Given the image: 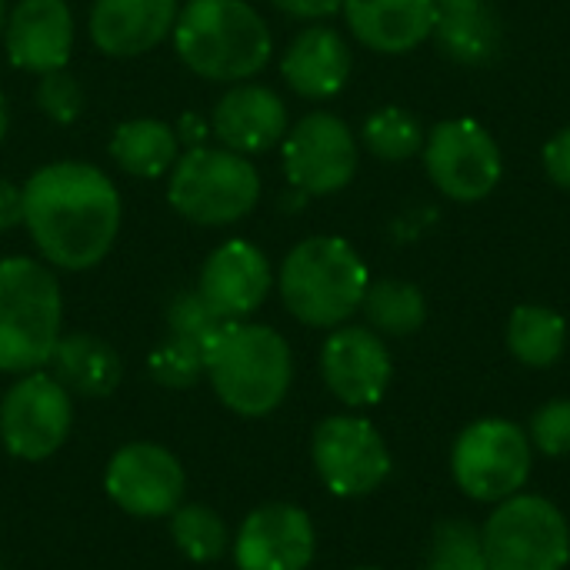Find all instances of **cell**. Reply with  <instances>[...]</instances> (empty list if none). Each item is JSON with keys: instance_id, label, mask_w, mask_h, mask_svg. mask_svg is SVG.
<instances>
[{"instance_id": "cell-1", "label": "cell", "mask_w": 570, "mask_h": 570, "mask_svg": "<svg viewBox=\"0 0 570 570\" xmlns=\"http://www.w3.org/2000/svg\"><path fill=\"white\" fill-rule=\"evenodd\" d=\"M23 190V224L47 264L87 271L107 257L120 230V197L110 177L80 160L40 167Z\"/></svg>"}, {"instance_id": "cell-2", "label": "cell", "mask_w": 570, "mask_h": 570, "mask_svg": "<svg viewBox=\"0 0 570 570\" xmlns=\"http://www.w3.org/2000/svg\"><path fill=\"white\" fill-rule=\"evenodd\" d=\"M207 377L240 417H267L277 411L294 381V357L287 341L264 324L227 321L204 351Z\"/></svg>"}, {"instance_id": "cell-3", "label": "cell", "mask_w": 570, "mask_h": 570, "mask_svg": "<svg viewBox=\"0 0 570 570\" xmlns=\"http://www.w3.org/2000/svg\"><path fill=\"white\" fill-rule=\"evenodd\" d=\"M180 60L204 80H247L271 60L274 40L247 0H187L174 23Z\"/></svg>"}, {"instance_id": "cell-4", "label": "cell", "mask_w": 570, "mask_h": 570, "mask_svg": "<svg viewBox=\"0 0 570 570\" xmlns=\"http://www.w3.org/2000/svg\"><path fill=\"white\" fill-rule=\"evenodd\" d=\"M367 267L344 237H307L281 267L284 307L307 327H341L367 294Z\"/></svg>"}, {"instance_id": "cell-5", "label": "cell", "mask_w": 570, "mask_h": 570, "mask_svg": "<svg viewBox=\"0 0 570 570\" xmlns=\"http://www.w3.org/2000/svg\"><path fill=\"white\" fill-rule=\"evenodd\" d=\"M60 287L30 257L0 261V371L30 374L50 364L60 341Z\"/></svg>"}, {"instance_id": "cell-6", "label": "cell", "mask_w": 570, "mask_h": 570, "mask_svg": "<svg viewBox=\"0 0 570 570\" xmlns=\"http://www.w3.org/2000/svg\"><path fill=\"white\" fill-rule=\"evenodd\" d=\"M167 197L180 217L204 227H224L257 207L261 177L244 154L227 147H194L177 157Z\"/></svg>"}, {"instance_id": "cell-7", "label": "cell", "mask_w": 570, "mask_h": 570, "mask_svg": "<svg viewBox=\"0 0 570 570\" xmlns=\"http://www.w3.org/2000/svg\"><path fill=\"white\" fill-rule=\"evenodd\" d=\"M481 541L491 570H564L570 561L568 521L538 494L501 501L488 518Z\"/></svg>"}, {"instance_id": "cell-8", "label": "cell", "mask_w": 570, "mask_h": 570, "mask_svg": "<svg viewBox=\"0 0 570 570\" xmlns=\"http://www.w3.org/2000/svg\"><path fill=\"white\" fill-rule=\"evenodd\" d=\"M451 471L464 494L484 504H501L521 494L531 474V441L511 421H474L454 441Z\"/></svg>"}, {"instance_id": "cell-9", "label": "cell", "mask_w": 570, "mask_h": 570, "mask_svg": "<svg viewBox=\"0 0 570 570\" xmlns=\"http://www.w3.org/2000/svg\"><path fill=\"white\" fill-rule=\"evenodd\" d=\"M73 428L70 391L43 371L20 374L0 401V441L20 461H43Z\"/></svg>"}, {"instance_id": "cell-10", "label": "cell", "mask_w": 570, "mask_h": 570, "mask_svg": "<svg viewBox=\"0 0 570 570\" xmlns=\"http://www.w3.org/2000/svg\"><path fill=\"white\" fill-rule=\"evenodd\" d=\"M424 167L434 187L461 204L494 194L504 174L501 147L478 120H444L424 137Z\"/></svg>"}, {"instance_id": "cell-11", "label": "cell", "mask_w": 570, "mask_h": 570, "mask_svg": "<svg viewBox=\"0 0 570 570\" xmlns=\"http://www.w3.org/2000/svg\"><path fill=\"white\" fill-rule=\"evenodd\" d=\"M311 458L324 488L337 498L374 494L391 474V451L377 428L354 414H334L317 424Z\"/></svg>"}, {"instance_id": "cell-12", "label": "cell", "mask_w": 570, "mask_h": 570, "mask_svg": "<svg viewBox=\"0 0 570 570\" xmlns=\"http://www.w3.org/2000/svg\"><path fill=\"white\" fill-rule=\"evenodd\" d=\"M284 174L307 197L344 190L357 174V140L334 114H307L284 137Z\"/></svg>"}, {"instance_id": "cell-13", "label": "cell", "mask_w": 570, "mask_h": 570, "mask_svg": "<svg viewBox=\"0 0 570 570\" xmlns=\"http://www.w3.org/2000/svg\"><path fill=\"white\" fill-rule=\"evenodd\" d=\"M110 501L130 518H170L187 494L184 464L160 444L134 441L124 444L104 474Z\"/></svg>"}, {"instance_id": "cell-14", "label": "cell", "mask_w": 570, "mask_h": 570, "mask_svg": "<svg viewBox=\"0 0 570 570\" xmlns=\"http://www.w3.org/2000/svg\"><path fill=\"white\" fill-rule=\"evenodd\" d=\"M317 534L307 511L294 504H264L250 511L234 541L237 570H307Z\"/></svg>"}, {"instance_id": "cell-15", "label": "cell", "mask_w": 570, "mask_h": 570, "mask_svg": "<svg viewBox=\"0 0 570 570\" xmlns=\"http://www.w3.org/2000/svg\"><path fill=\"white\" fill-rule=\"evenodd\" d=\"M321 377L347 407H371L391 384V354L371 327H337L321 351Z\"/></svg>"}, {"instance_id": "cell-16", "label": "cell", "mask_w": 570, "mask_h": 570, "mask_svg": "<svg viewBox=\"0 0 570 570\" xmlns=\"http://www.w3.org/2000/svg\"><path fill=\"white\" fill-rule=\"evenodd\" d=\"M271 281V264L261 247L250 240H227L207 257L197 294L224 321H244L267 301Z\"/></svg>"}, {"instance_id": "cell-17", "label": "cell", "mask_w": 570, "mask_h": 570, "mask_svg": "<svg viewBox=\"0 0 570 570\" xmlns=\"http://www.w3.org/2000/svg\"><path fill=\"white\" fill-rule=\"evenodd\" d=\"M3 47L13 67L50 73L73 50V17L63 0H20L3 27Z\"/></svg>"}, {"instance_id": "cell-18", "label": "cell", "mask_w": 570, "mask_h": 570, "mask_svg": "<svg viewBox=\"0 0 570 570\" xmlns=\"http://www.w3.org/2000/svg\"><path fill=\"white\" fill-rule=\"evenodd\" d=\"M214 134L234 154H264L287 137V107L271 87L237 83L214 107Z\"/></svg>"}, {"instance_id": "cell-19", "label": "cell", "mask_w": 570, "mask_h": 570, "mask_svg": "<svg viewBox=\"0 0 570 570\" xmlns=\"http://www.w3.org/2000/svg\"><path fill=\"white\" fill-rule=\"evenodd\" d=\"M177 13V0H97L90 40L107 57H137L174 30Z\"/></svg>"}, {"instance_id": "cell-20", "label": "cell", "mask_w": 570, "mask_h": 570, "mask_svg": "<svg viewBox=\"0 0 570 570\" xmlns=\"http://www.w3.org/2000/svg\"><path fill=\"white\" fill-rule=\"evenodd\" d=\"M354 57L347 40L334 27H307L301 30L281 60V73L287 87L307 100H327L344 90L351 77Z\"/></svg>"}, {"instance_id": "cell-21", "label": "cell", "mask_w": 570, "mask_h": 570, "mask_svg": "<svg viewBox=\"0 0 570 570\" xmlns=\"http://www.w3.org/2000/svg\"><path fill=\"white\" fill-rule=\"evenodd\" d=\"M351 33L377 53H407L434 33V0H344Z\"/></svg>"}, {"instance_id": "cell-22", "label": "cell", "mask_w": 570, "mask_h": 570, "mask_svg": "<svg viewBox=\"0 0 570 570\" xmlns=\"http://www.w3.org/2000/svg\"><path fill=\"white\" fill-rule=\"evenodd\" d=\"M434 43L438 50L464 67H484L498 60L504 47V23L494 0L478 3H444L434 7Z\"/></svg>"}, {"instance_id": "cell-23", "label": "cell", "mask_w": 570, "mask_h": 570, "mask_svg": "<svg viewBox=\"0 0 570 570\" xmlns=\"http://www.w3.org/2000/svg\"><path fill=\"white\" fill-rule=\"evenodd\" d=\"M53 377L80 397H107L124 377L117 351L94 334H67L53 347Z\"/></svg>"}, {"instance_id": "cell-24", "label": "cell", "mask_w": 570, "mask_h": 570, "mask_svg": "<svg viewBox=\"0 0 570 570\" xmlns=\"http://www.w3.org/2000/svg\"><path fill=\"white\" fill-rule=\"evenodd\" d=\"M110 157L134 177H160L177 164V134L160 120H127L110 137Z\"/></svg>"}, {"instance_id": "cell-25", "label": "cell", "mask_w": 570, "mask_h": 570, "mask_svg": "<svg viewBox=\"0 0 570 570\" xmlns=\"http://www.w3.org/2000/svg\"><path fill=\"white\" fill-rule=\"evenodd\" d=\"M508 347L528 367H551L568 347V324L551 307L521 304L508 321Z\"/></svg>"}, {"instance_id": "cell-26", "label": "cell", "mask_w": 570, "mask_h": 570, "mask_svg": "<svg viewBox=\"0 0 570 570\" xmlns=\"http://www.w3.org/2000/svg\"><path fill=\"white\" fill-rule=\"evenodd\" d=\"M361 307H364V317H367L371 331L387 334V337H411L428 321V301H424L421 287H414L407 281L367 284V294H364Z\"/></svg>"}, {"instance_id": "cell-27", "label": "cell", "mask_w": 570, "mask_h": 570, "mask_svg": "<svg viewBox=\"0 0 570 570\" xmlns=\"http://www.w3.org/2000/svg\"><path fill=\"white\" fill-rule=\"evenodd\" d=\"M364 147L387 164H404L424 147V127L404 107H381L364 120Z\"/></svg>"}, {"instance_id": "cell-28", "label": "cell", "mask_w": 570, "mask_h": 570, "mask_svg": "<svg viewBox=\"0 0 570 570\" xmlns=\"http://www.w3.org/2000/svg\"><path fill=\"white\" fill-rule=\"evenodd\" d=\"M170 538L187 561L210 564L227 554V524L204 504H180L170 514Z\"/></svg>"}, {"instance_id": "cell-29", "label": "cell", "mask_w": 570, "mask_h": 570, "mask_svg": "<svg viewBox=\"0 0 570 570\" xmlns=\"http://www.w3.org/2000/svg\"><path fill=\"white\" fill-rule=\"evenodd\" d=\"M428 570H491L481 531L468 521H444L434 528Z\"/></svg>"}, {"instance_id": "cell-30", "label": "cell", "mask_w": 570, "mask_h": 570, "mask_svg": "<svg viewBox=\"0 0 570 570\" xmlns=\"http://www.w3.org/2000/svg\"><path fill=\"white\" fill-rule=\"evenodd\" d=\"M147 371L150 377L160 384V387H170V391H184V387H194L204 374H207V364H204V351L180 341V337H167L147 361Z\"/></svg>"}, {"instance_id": "cell-31", "label": "cell", "mask_w": 570, "mask_h": 570, "mask_svg": "<svg viewBox=\"0 0 570 570\" xmlns=\"http://www.w3.org/2000/svg\"><path fill=\"white\" fill-rule=\"evenodd\" d=\"M167 324H170V337H180L200 351H207V344L214 341V334L227 324L197 291H184L174 297L170 311H167Z\"/></svg>"}, {"instance_id": "cell-32", "label": "cell", "mask_w": 570, "mask_h": 570, "mask_svg": "<svg viewBox=\"0 0 570 570\" xmlns=\"http://www.w3.org/2000/svg\"><path fill=\"white\" fill-rule=\"evenodd\" d=\"M37 107L57 124H73L80 117V110H83V90H80L77 77H70L63 67L50 70V73H40Z\"/></svg>"}, {"instance_id": "cell-33", "label": "cell", "mask_w": 570, "mask_h": 570, "mask_svg": "<svg viewBox=\"0 0 570 570\" xmlns=\"http://www.w3.org/2000/svg\"><path fill=\"white\" fill-rule=\"evenodd\" d=\"M531 444L548 458L570 454V401H551L531 417Z\"/></svg>"}, {"instance_id": "cell-34", "label": "cell", "mask_w": 570, "mask_h": 570, "mask_svg": "<svg viewBox=\"0 0 570 570\" xmlns=\"http://www.w3.org/2000/svg\"><path fill=\"white\" fill-rule=\"evenodd\" d=\"M544 160V174L551 177V184H558L561 190H570V124L561 127L541 150Z\"/></svg>"}, {"instance_id": "cell-35", "label": "cell", "mask_w": 570, "mask_h": 570, "mask_svg": "<svg viewBox=\"0 0 570 570\" xmlns=\"http://www.w3.org/2000/svg\"><path fill=\"white\" fill-rule=\"evenodd\" d=\"M271 3L291 17H301V20H321V17H331L344 7V0H271Z\"/></svg>"}, {"instance_id": "cell-36", "label": "cell", "mask_w": 570, "mask_h": 570, "mask_svg": "<svg viewBox=\"0 0 570 570\" xmlns=\"http://www.w3.org/2000/svg\"><path fill=\"white\" fill-rule=\"evenodd\" d=\"M23 224V190L10 180H0V234Z\"/></svg>"}, {"instance_id": "cell-37", "label": "cell", "mask_w": 570, "mask_h": 570, "mask_svg": "<svg viewBox=\"0 0 570 570\" xmlns=\"http://www.w3.org/2000/svg\"><path fill=\"white\" fill-rule=\"evenodd\" d=\"M7 137V100H3V94H0V140Z\"/></svg>"}, {"instance_id": "cell-38", "label": "cell", "mask_w": 570, "mask_h": 570, "mask_svg": "<svg viewBox=\"0 0 570 570\" xmlns=\"http://www.w3.org/2000/svg\"><path fill=\"white\" fill-rule=\"evenodd\" d=\"M444 3H478V0H434V7H444Z\"/></svg>"}, {"instance_id": "cell-39", "label": "cell", "mask_w": 570, "mask_h": 570, "mask_svg": "<svg viewBox=\"0 0 570 570\" xmlns=\"http://www.w3.org/2000/svg\"><path fill=\"white\" fill-rule=\"evenodd\" d=\"M3 27H7V7H3V0H0V33H3Z\"/></svg>"}, {"instance_id": "cell-40", "label": "cell", "mask_w": 570, "mask_h": 570, "mask_svg": "<svg viewBox=\"0 0 570 570\" xmlns=\"http://www.w3.org/2000/svg\"><path fill=\"white\" fill-rule=\"evenodd\" d=\"M357 570H381V568H357Z\"/></svg>"}]
</instances>
